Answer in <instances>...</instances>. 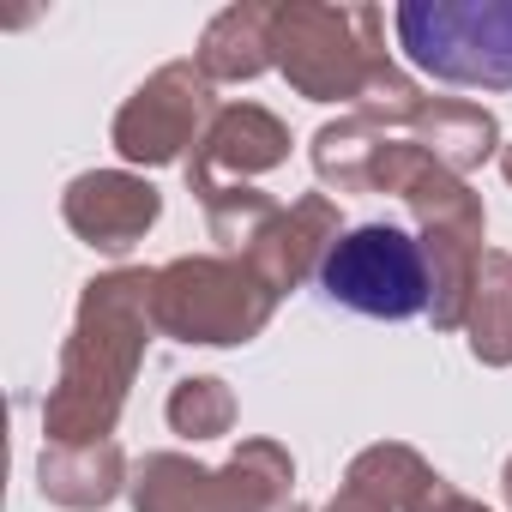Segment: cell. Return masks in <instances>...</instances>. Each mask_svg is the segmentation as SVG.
Instances as JSON below:
<instances>
[{
    "mask_svg": "<svg viewBox=\"0 0 512 512\" xmlns=\"http://www.w3.org/2000/svg\"><path fill=\"white\" fill-rule=\"evenodd\" d=\"M37 488H43V500L67 506V512H103L127 488V458H121L115 440H97V446H43Z\"/></svg>",
    "mask_w": 512,
    "mask_h": 512,
    "instance_id": "5bb4252c",
    "label": "cell"
},
{
    "mask_svg": "<svg viewBox=\"0 0 512 512\" xmlns=\"http://www.w3.org/2000/svg\"><path fill=\"white\" fill-rule=\"evenodd\" d=\"M500 494H506V506H512V458H506V470H500Z\"/></svg>",
    "mask_w": 512,
    "mask_h": 512,
    "instance_id": "44dd1931",
    "label": "cell"
},
{
    "mask_svg": "<svg viewBox=\"0 0 512 512\" xmlns=\"http://www.w3.org/2000/svg\"><path fill=\"white\" fill-rule=\"evenodd\" d=\"M61 217L67 229L97 247V253H127L151 235V223L163 217V193L133 175V169H85L67 181L61 193Z\"/></svg>",
    "mask_w": 512,
    "mask_h": 512,
    "instance_id": "30bf717a",
    "label": "cell"
},
{
    "mask_svg": "<svg viewBox=\"0 0 512 512\" xmlns=\"http://www.w3.org/2000/svg\"><path fill=\"white\" fill-rule=\"evenodd\" d=\"M278 302L284 296L235 253H181V260L157 266L151 278L157 332L175 344H205V350L253 344L272 326Z\"/></svg>",
    "mask_w": 512,
    "mask_h": 512,
    "instance_id": "3957f363",
    "label": "cell"
},
{
    "mask_svg": "<svg viewBox=\"0 0 512 512\" xmlns=\"http://www.w3.org/2000/svg\"><path fill=\"white\" fill-rule=\"evenodd\" d=\"M211 121H217V97H211V79L199 73V61H169L115 109L109 139H115L121 163L163 169V163H181V151L199 145Z\"/></svg>",
    "mask_w": 512,
    "mask_h": 512,
    "instance_id": "52a82bcc",
    "label": "cell"
},
{
    "mask_svg": "<svg viewBox=\"0 0 512 512\" xmlns=\"http://www.w3.org/2000/svg\"><path fill=\"white\" fill-rule=\"evenodd\" d=\"M464 338L482 368H512V253H500V247H488L476 260Z\"/></svg>",
    "mask_w": 512,
    "mask_h": 512,
    "instance_id": "2e32d148",
    "label": "cell"
},
{
    "mask_svg": "<svg viewBox=\"0 0 512 512\" xmlns=\"http://www.w3.org/2000/svg\"><path fill=\"white\" fill-rule=\"evenodd\" d=\"M320 290L332 308L362 320H416L428 314V253L398 223H356L332 241Z\"/></svg>",
    "mask_w": 512,
    "mask_h": 512,
    "instance_id": "8992f818",
    "label": "cell"
},
{
    "mask_svg": "<svg viewBox=\"0 0 512 512\" xmlns=\"http://www.w3.org/2000/svg\"><path fill=\"white\" fill-rule=\"evenodd\" d=\"M163 416L181 440H223L235 428V392L211 374H193V380H175Z\"/></svg>",
    "mask_w": 512,
    "mask_h": 512,
    "instance_id": "d6986e66",
    "label": "cell"
},
{
    "mask_svg": "<svg viewBox=\"0 0 512 512\" xmlns=\"http://www.w3.org/2000/svg\"><path fill=\"white\" fill-rule=\"evenodd\" d=\"M458 488L416 452L398 440H380L368 452L350 458L338 494L320 512H458Z\"/></svg>",
    "mask_w": 512,
    "mask_h": 512,
    "instance_id": "9c48e42d",
    "label": "cell"
},
{
    "mask_svg": "<svg viewBox=\"0 0 512 512\" xmlns=\"http://www.w3.org/2000/svg\"><path fill=\"white\" fill-rule=\"evenodd\" d=\"M458 512H488V506H482V500H470V494H464V500H458Z\"/></svg>",
    "mask_w": 512,
    "mask_h": 512,
    "instance_id": "7402d4cb",
    "label": "cell"
},
{
    "mask_svg": "<svg viewBox=\"0 0 512 512\" xmlns=\"http://www.w3.org/2000/svg\"><path fill=\"white\" fill-rule=\"evenodd\" d=\"M344 235V217H338V199L332 193H302L296 205H284L278 211V223L253 241L241 260L260 272L278 296H290L296 284H308V278H320V266H326V253H332V241Z\"/></svg>",
    "mask_w": 512,
    "mask_h": 512,
    "instance_id": "7c38bea8",
    "label": "cell"
},
{
    "mask_svg": "<svg viewBox=\"0 0 512 512\" xmlns=\"http://www.w3.org/2000/svg\"><path fill=\"white\" fill-rule=\"evenodd\" d=\"M500 175H506V187H512V145H500Z\"/></svg>",
    "mask_w": 512,
    "mask_h": 512,
    "instance_id": "ffe728a7",
    "label": "cell"
},
{
    "mask_svg": "<svg viewBox=\"0 0 512 512\" xmlns=\"http://www.w3.org/2000/svg\"><path fill=\"white\" fill-rule=\"evenodd\" d=\"M290 163V127L260 103H223L187 157V193L205 205L223 175H272Z\"/></svg>",
    "mask_w": 512,
    "mask_h": 512,
    "instance_id": "8fae6325",
    "label": "cell"
},
{
    "mask_svg": "<svg viewBox=\"0 0 512 512\" xmlns=\"http://www.w3.org/2000/svg\"><path fill=\"white\" fill-rule=\"evenodd\" d=\"M272 61L308 103H350L356 115H380L410 127L428 103L410 73L392 67L386 13L380 7H332V0H284L272 19Z\"/></svg>",
    "mask_w": 512,
    "mask_h": 512,
    "instance_id": "7a4b0ae2",
    "label": "cell"
},
{
    "mask_svg": "<svg viewBox=\"0 0 512 512\" xmlns=\"http://www.w3.org/2000/svg\"><path fill=\"white\" fill-rule=\"evenodd\" d=\"M278 211H284V205H278L272 193L247 187V181H223V187L205 199V229H211V241H217L223 253H235V260H241V253L278 223Z\"/></svg>",
    "mask_w": 512,
    "mask_h": 512,
    "instance_id": "ac0fdd59",
    "label": "cell"
},
{
    "mask_svg": "<svg viewBox=\"0 0 512 512\" xmlns=\"http://www.w3.org/2000/svg\"><path fill=\"white\" fill-rule=\"evenodd\" d=\"M368 193H398L416 211L422 235H458V241L482 247V229H488L482 199L464 187V175H452L446 163H434L416 139H386L380 145V157L368 169Z\"/></svg>",
    "mask_w": 512,
    "mask_h": 512,
    "instance_id": "ba28073f",
    "label": "cell"
},
{
    "mask_svg": "<svg viewBox=\"0 0 512 512\" xmlns=\"http://www.w3.org/2000/svg\"><path fill=\"white\" fill-rule=\"evenodd\" d=\"M151 278L157 272L121 266V272H103L79 290V314H73V332L61 344V374H55L49 404H43L49 446H97L115 434L127 392H133V374H139L151 332H157Z\"/></svg>",
    "mask_w": 512,
    "mask_h": 512,
    "instance_id": "6da1fadb",
    "label": "cell"
},
{
    "mask_svg": "<svg viewBox=\"0 0 512 512\" xmlns=\"http://www.w3.org/2000/svg\"><path fill=\"white\" fill-rule=\"evenodd\" d=\"M392 31L428 79L512 91V0H404L392 7Z\"/></svg>",
    "mask_w": 512,
    "mask_h": 512,
    "instance_id": "5b68a950",
    "label": "cell"
},
{
    "mask_svg": "<svg viewBox=\"0 0 512 512\" xmlns=\"http://www.w3.org/2000/svg\"><path fill=\"white\" fill-rule=\"evenodd\" d=\"M296 488V458L278 440H241L229 464H193L181 452L139 458L127 500L133 512H284Z\"/></svg>",
    "mask_w": 512,
    "mask_h": 512,
    "instance_id": "277c9868",
    "label": "cell"
},
{
    "mask_svg": "<svg viewBox=\"0 0 512 512\" xmlns=\"http://www.w3.org/2000/svg\"><path fill=\"white\" fill-rule=\"evenodd\" d=\"M410 139L434 163H446L452 175H470L476 163L500 157V121L482 103H464V97H428L410 115Z\"/></svg>",
    "mask_w": 512,
    "mask_h": 512,
    "instance_id": "9a60e30c",
    "label": "cell"
},
{
    "mask_svg": "<svg viewBox=\"0 0 512 512\" xmlns=\"http://www.w3.org/2000/svg\"><path fill=\"white\" fill-rule=\"evenodd\" d=\"M272 19L278 7H266V0H235V7H223L205 37H199V73L211 85H247V79H260L272 61Z\"/></svg>",
    "mask_w": 512,
    "mask_h": 512,
    "instance_id": "4fadbf2b",
    "label": "cell"
},
{
    "mask_svg": "<svg viewBox=\"0 0 512 512\" xmlns=\"http://www.w3.org/2000/svg\"><path fill=\"white\" fill-rule=\"evenodd\" d=\"M386 139H392V121L350 109L344 121H326L314 133V175L332 193H368V169H374V157H380Z\"/></svg>",
    "mask_w": 512,
    "mask_h": 512,
    "instance_id": "e0dca14e",
    "label": "cell"
}]
</instances>
